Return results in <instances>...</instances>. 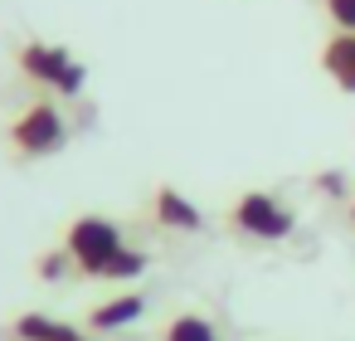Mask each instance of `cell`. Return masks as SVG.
<instances>
[{
  "mask_svg": "<svg viewBox=\"0 0 355 341\" xmlns=\"http://www.w3.org/2000/svg\"><path fill=\"white\" fill-rule=\"evenodd\" d=\"M321 69L340 93H355V30H336L321 49Z\"/></svg>",
  "mask_w": 355,
  "mask_h": 341,
  "instance_id": "5",
  "label": "cell"
},
{
  "mask_svg": "<svg viewBox=\"0 0 355 341\" xmlns=\"http://www.w3.org/2000/svg\"><path fill=\"white\" fill-rule=\"evenodd\" d=\"M151 215H156V224H166V229H175V234H195V229H200V210H195L175 185H161V190L151 195Z\"/></svg>",
  "mask_w": 355,
  "mask_h": 341,
  "instance_id": "6",
  "label": "cell"
},
{
  "mask_svg": "<svg viewBox=\"0 0 355 341\" xmlns=\"http://www.w3.org/2000/svg\"><path fill=\"white\" fill-rule=\"evenodd\" d=\"M10 142H15L20 156H49V151H59V147L69 142V122H64V113H59L49 98H40V103H30V108L15 117Z\"/></svg>",
  "mask_w": 355,
  "mask_h": 341,
  "instance_id": "4",
  "label": "cell"
},
{
  "mask_svg": "<svg viewBox=\"0 0 355 341\" xmlns=\"http://www.w3.org/2000/svg\"><path fill=\"white\" fill-rule=\"evenodd\" d=\"M20 74L35 78V83H44V88H54V93H64V98H78L83 83H88V69H83L69 49L44 44V40H30V44L20 49Z\"/></svg>",
  "mask_w": 355,
  "mask_h": 341,
  "instance_id": "1",
  "label": "cell"
},
{
  "mask_svg": "<svg viewBox=\"0 0 355 341\" xmlns=\"http://www.w3.org/2000/svg\"><path fill=\"white\" fill-rule=\"evenodd\" d=\"M326 15L336 30H355V0H326Z\"/></svg>",
  "mask_w": 355,
  "mask_h": 341,
  "instance_id": "12",
  "label": "cell"
},
{
  "mask_svg": "<svg viewBox=\"0 0 355 341\" xmlns=\"http://www.w3.org/2000/svg\"><path fill=\"white\" fill-rule=\"evenodd\" d=\"M64 249H69V258H73V268H78L83 278H98L103 263L122 249V229H117L107 215H83V219L69 224Z\"/></svg>",
  "mask_w": 355,
  "mask_h": 341,
  "instance_id": "3",
  "label": "cell"
},
{
  "mask_svg": "<svg viewBox=\"0 0 355 341\" xmlns=\"http://www.w3.org/2000/svg\"><path fill=\"white\" fill-rule=\"evenodd\" d=\"M316 185H321L326 195H345V176H340V171H326V176H321Z\"/></svg>",
  "mask_w": 355,
  "mask_h": 341,
  "instance_id": "13",
  "label": "cell"
},
{
  "mask_svg": "<svg viewBox=\"0 0 355 341\" xmlns=\"http://www.w3.org/2000/svg\"><path fill=\"white\" fill-rule=\"evenodd\" d=\"M161 341H219V336H214V322H205L200 312H180L166 322Z\"/></svg>",
  "mask_w": 355,
  "mask_h": 341,
  "instance_id": "9",
  "label": "cell"
},
{
  "mask_svg": "<svg viewBox=\"0 0 355 341\" xmlns=\"http://www.w3.org/2000/svg\"><path fill=\"white\" fill-rule=\"evenodd\" d=\"M15 336H20V341H83L78 326H69V322H59V317H44V312H25V317L15 322Z\"/></svg>",
  "mask_w": 355,
  "mask_h": 341,
  "instance_id": "8",
  "label": "cell"
},
{
  "mask_svg": "<svg viewBox=\"0 0 355 341\" xmlns=\"http://www.w3.org/2000/svg\"><path fill=\"white\" fill-rule=\"evenodd\" d=\"M146 263H151V258H146L141 249H127V244H122V249H117V253H112V258L103 263V273H98V278H107V283H122V278H141V273H146Z\"/></svg>",
  "mask_w": 355,
  "mask_h": 341,
  "instance_id": "10",
  "label": "cell"
},
{
  "mask_svg": "<svg viewBox=\"0 0 355 341\" xmlns=\"http://www.w3.org/2000/svg\"><path fill=\"white\" fill-rule=\"evenodd\" d=\"M229 224H234L239 234H248V239L277 244V239L292 234L297 215H292L277 195H268V190H248V195H239V200L229 205Z\"/></svg>",
  "mask_w": 355,
  "mask_h": 341,
  "instance_id": "2",
  "label": "cell"
},
{
  "mask_svg": "<svg viewBox=\"0 0 355 341\" xmlns=\"http://www.w3.org/2000/svg\"><path fill=\"white\" fill-rule=\"evenodd\" d=\"M69 263H73V258H69V249H54V253H44V258H40V278H44V283H54V278H64V273H69Z\"/></svg>",
  "mask_w": 355,
  "mask_h": 341,
  "instance_id": "11",
  "label": "cell"
},
{
  "mask_svg": "<svg viewBox=\"0 0 355 341\" xmlns=\"http://www.w3.org/2000/svg\"><path fill=\"white\" fill-rule=\"evenodd\" d=\"M141 312H146V297L122 292V297H112V302L93 307V312H88V326H93V331H117V326H132Z\"/></svg>",
  "mask_w": 355,
  "mask_h": 341,
  "instance_id": "7",
  "label": "cell"
},
{
  "mask_svg": "<svg viewBox=\"0 0 355 341\" xmlns=\"http://www.w3.org/2000/svg\"><path fill=\"white\" fill-rule=\"evenodd\" d=\"M350 219H355V200H350Z\"/></svg>",
  "mask_w": 355,
  "mask_h": 341,
  "instance_id": "14",
  "label": "cell"
}]
</instances>
